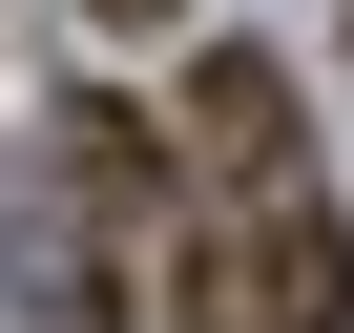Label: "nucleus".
Returning a JSON list of instances; mask_svg holds the SVG:
<instances>
[{
	"label": "nucleus",
	"instance_id": "obj_1",
	"mask_svg": "<svg viewBox=\"0 0 354 333\" xmlns=\"http://www.w3.org/2000/svg\"><path fill=\"white\" fill-rule=\"evenodd\" d=\"M167 333H354V229H333V188L188 209V250H167Z\"/></svg>",
	"mask_w": 354,
	"mask_h": 333
},
{
	"label": "nucleus",
	"instance_id": "obj_2",
	"mask_svg": "<svg viewBox=\"0 0 354 333\" xmlns=\"http://www.w3.org/2000/svg\"><path fill=\"white\" fill-rule=\"evenodd\" d=\"M188 209H250V188H313V125H292V63L271 42H209L188 63Z\"/></svg>",
	"mask_w": 354,
	"mask_h": 333
},
{
	"label": "nucleus",
	"instance_id": "obj_3",
	"mask_svg": "<svg viewBox=\"0 0 354 333\" xmlns=\"http://www.w3.org/2000/svg\"><path fill=\"white\" fill-rule=\"evenodd\" d=\"M84 21H188V0H84Z\"/></svg>",
	"mask_w": 354,
	"mask_h": 333
}]
</instances>
